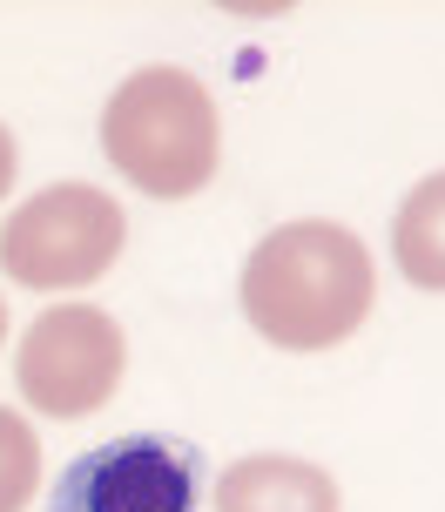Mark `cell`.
<instances>
[{
    "mask_svg": "<svg viewBox=\"0 0 445 512\" xmlns=\"http://www.w3.org/2000/svg\"><path fill=\"white\" fill-rule=\"evenodd\" d=\"M371 256L338 223H284L243 263V317L277 351H331L371 317Z\"/></svg>",
    "mask_w": 445,
    "mask_h": 512,
    "instance_id": "obj_1",
    "label": "cell"
},
{
    "mask_svg": "<svg viewBox=\"0 0 445 512\" xmlns=\"http://www.w3.org/2000/svg\"><path fill=\"white\" fill-rule=\"evenodd\" d=\"M216 102L183 68H135L102 108V155L149 196H196L216 176Z\"/></svg>",
    "mask_w": 445,
    "mask_h": 512,
    "instance_id": "obj_2",
    "label": "cell"
},
{
    "mask_svg": "<svg viewBox=\"0 0 445 512\" xmlns=\"http://www.w3.org/2000/svg\"><path fill=\"white\" fill-rule=\"evenodd\" d=\"M122 209L108 189L88 182H54L41 196H27L7 230H0V270L27 290H81L122 256Z\"/></svg>",
    "mask_w": 445,
    "mask_h": 512,
    "instance_id": "obj_3",
    "label": "cell"
},
{
    "mask_svg": "<svg viewBox=\"0 0 445 512\" xmlns=\"http://www.w3.org/2000/svg\"><path fill=\"white\" fill-rule=\"evenodd\" d=\"M14 378H21V398L41 405L48 418L102 411L115 398V384H122V331H115V317L95 304L41 310L21 337Z\"/></svg>",
    "mask_w": 445,
    "mask_h": 512,
    "instance_id": "obj_4",
    "label": "cell"
},
{
    "mask_svg": "<svg viewBox=\"0 0 445 512\" xmlns=\"http://www.w3.org/2000/svg\"><path fill=\"white\" fill-rule=\"evenodd\" d=\"M196 492L203 465L189 445L162 432H129L61 465L54 512H196Z\"/></svg>",
    "mask_w": 445,
    "mask_h": 512,
    "instance_id": "obj_5",
    "label": "cell"
},
{
    "mask_svg": "<svg viewBox=\"0 0 445 512\" xmlns=\"http://www.w3.org/2000/svg\"><path fill=\"white\" fill-rule=\"evenodd\" d=\"M216 512H338V486L311 459L257 452L216 479Z\"/></svg>",
    "mask_w": 445,
    "mask_h": 512,
    "instance_id": "obj_6",
    "label": "cell"
},
{
    "mask_svg": "<svg viewBox=\"0 0 445 512\" xmlns=\"http://www.w3.org/2000/svg\"><path fill=\"white\" fill-rule=\"evenodd\" d=\"M392 256L405 283H419V290H445V169L439 176H425L405 209H398L392 223Z\"/></svg>",
    "mask_w": 445,
    "mask_h": 512,
    "instance_id": "obj_7",
    "label": "cell"
},
{
    "mask_svg": "<svg viewBox=\"0 0 445 512\" xmlns=\"http://www.w3.org/2000/svg\"><path fill=\"white\" fill-rule=\"evenodd\" d=\"M41 486V438L27 432V418L0 405V512H21Z\"/></svg>",
    "mask_w": 445,
    "mask_h": 512,
    "instance_id": "obj_8",
    "label": "cell"
},
{
    "mask_svg": "<svg viewBox=\"0 0 445 512\" xmlns=\"http://www.w3.org/2000/svg\"><path fill=\"white\" fill-rule=\"evenodd\" d=\"M7 189H14V135L0 128V196H7Z\"/></svg>",
    "mask_w": 445,
    "mask_h": 512,
    "instance_id": "obj_9",
    "label": "cell"
},
{
    "mask_svg": "<svg viewBox=\"0 0 445 512\" xmlns=\"http://www.w3.org/2000/svg\"><path fill=\"white\" fill-rule=\"evenodd\" d=\"M0 337H7V304H0Z\"/></svg>",
    "mask_w": 445,
    "mask_h": 512,
    "instance_id": "obj_10",
    "label": "cell"
}]
</instances>
